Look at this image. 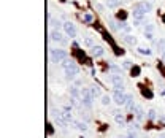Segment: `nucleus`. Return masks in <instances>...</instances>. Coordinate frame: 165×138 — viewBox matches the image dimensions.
Listing matches in <instances>:
<instances>
[{"instance_id":"nucleus-8","label":"nucleus","mask_w":165,"mask_h":138,"mask_svg":"<svg viewBox=\"0 0 165 138\" xmlns=\"http://www.w3.org/2000/svg\"><path fill=\"white\" fill-rule=\"evenodd\" d=\"M135 8L140 10V11H143V13H149L151 10H153V5H151L149 2H140V3L135 5Z\"/></svg>"},{"instance_id":"nucleus-1","label":"nucleus","mask_w":165,"mask_h":138,"mask_svg":"<svg viewBox=\"0 0 165 138\" xmlns=\"http://www.w3.org/2000/svg\"><path fill=\"white\" fill-rule=\"evenodd\" d=\"M49 56H51V64H59V62H64L65 59H68L67 51L56 49V48H49Z\"/></svg>"},{"instance_id":"nucleus-24","label":"nucleus","mask_w":165,"mask_h":138,"mask_svg":"<svg viewBox=\"0 0 165 138\" xmlns=\"http://www.w3.org/2000/svg\"><path fill=\"white\" fill-rule=\"evenodd\" d=\"M109 27H111L113 30H119V29H118V24H116L114 19H111V18H109Z\"/></svg>"},{"instance_id":"nucleus-23","label":"nucleus","mask_w":165,"mask_h":138,"mask_svg":"<svg viewBox=\"0 0 165 138\" xmlns=\"http://www.w3.org/2000/svg\"><path fill=\"white\" fill-rule=\"evenodd\" d=\"M84 45H86V46H89V48H92V46H94V40H92L91 37H87V38L84 40Z\"/></svg>"},{"instance_id":"nucleus-32","label":"nucleus","mask_w":165,"mask_h":138,"mask_svg":"<svg viewBox=\"0 0 165 138\" xmlns=\"http://www.w3.org/2000/svg\"><path fill=\"white\" fill-rule=\"evenodd\" d=\"M111 72H114V73H121V68L116 67V65H111Z\"/></svg>"},{"instance_id":"nucleus-2","label":"nucleus","mask_w":165,"mask_h":138,"mask_svg":"<svg viewBox=\"0 0 165 138\" xmlns=\"http://www.w3.org/2000/svg\"><path fill=\"white\" fill-rule=\"evenodd\" d=\"M81 102H82V105L84 106H92V100L95 99L94 95H92V92H91V89L89 87H84V89H81Z\"/></svg>"},{"instance_id":"nucleus-37","label":"nucleus","mask_w":165,"mask_h":138,"mask_svg":"<svg viewBox=\"0 0 165 138\" xmlns=\"http://www.w3.org/2000/svg\"><path fill=\"white\" fill-rule=\"evenodd\" d=\"M163 21H165V18H163Z\"/></svg>"},{"instance_id":"nucleus-31","label":"nucleus","mask_w":165,"mask_h":138,"mask_svg":"<svg viewBox=\"0 0 165 138\" xmlns=\"http://www.w3.org/2000/svg\"><path fill=\"white\" fill-rule=\"evenodd\" d=\"M95 8H97L100 13H103V10H105V6H103V5H100V3H95Z\"/></svg>"},{"instance_id":"nucleus-28","label":"nucleus","mask_w":165,"mask_h":138,"mask_svg":"<svg viewBox=\"0 0 165 138\" xmlns=\"http://www.w3.org/2000/svg\"><path fill=\"white\" fill-rule=\"evenodd\" d=\"M138 129H140L138 122H132V124H130V130H138Z\"/></svg>"},{"instance_id":"nucleus-19","label":"nucleus","mask_w":165,"mask_h":138,"mask_svg":"<svg viewBox=\"0 0 165 138\" xmlns=\"http://www.w3.org/2000/svg\"><path fill=\"white\" fill-rule=\"evenodd\" d=\"M138 52L141 56H151V49L149 48H138Z\"/></svg>"},{"instance_id":"nucleus-29","label":"nucleus","mask_w":165,"mask_h":138,"mask_svg":"<svg viewBox=\"0 0 165 138\" xmlns=\"http://www.w3.org/2000/svg\"><path fill=\"white\" fill-rule=\"evenodd\" d=\"M70 103H72L73 106H78V105H79V103H78V99H76V97H72V99H70Z\"/></svg>"},{"instance_id":"nucleus-3","label":"nucleus","mask_w":165,"mask_h":138,"mask_svg":"<svg viewBox=\"0 0 165 138\" xmlns=\"http://www.w3.org/2000/svg\"><path fill=\"white\" fill-rule=\"evenodd\" d=\"M64 70H65V78H67V79H73V78L79 73V67L73 62V64H72L70 67L64 68Z\"/></svg>"},{"instance_id":"nucleus-26","label":"nucleus","mask_w":165,"mask_h":138,"mask_svg":"<svg viewBox=\"0 0 165 138\" xmlns=\"http://www.w3.org/2000/svg\"><path fill=\"white\" fill-rule=\"evenodd\" d=\"M148 118L149 119H156V109H149V111H148Z\"/></svg>"},{"instance_id":"nucleus-7","label":"nucleus","mask_w":165,"mask_h":138,"mask_svg":"<svg viewBox=\"0 0 165 138\" xmlns=\"http://www.w3.org/2000/svg\"><path fill=\"white\" fill-rule=\"evenodd\" d=\"M132 18H133V24H135V25H140V22H141L143 18H144V13L140 11V10H136V8H133V11H132Z\"/></svg>"},{"instance_id":"nucleus-4","label":"nucleus","mask_w":165,"mask_h":138,"mask_svg":"<svg viewBox=\"0 0 165 138\" xmlns=\"http://www.w3.org/2000/svg\"><path fill=\"white\" fill-rule=\"evenodd\" d=\"M111 81H113L114 91L124 92V81H122V76H121V75H113V76H111Z\"/></svg>"},{"instance_id":"nucleus-36","label":"nucleus","mask_w":165,"mask_h":138,"mask_svg":"<svg viewBox=\"0 0 165 138\" xmlns=\"http://www.w3.org/2000/svg\"><path fill=\"white\" fill-rule=\"evenodd\" d=\"M162 60L165 62V52H162Z\"/></svg>"},{"instance_id":"nucleus-18","label":"nucleus","mask_w":165,"mask_h":138,"mask_svg":"<svg viewBox=\"0 0 165 138\" xmlns=\"http://www.w3.org/2000/svg\"><path fill=\"white\" fill-rule=\"evenodd\" d=\"M157 48H159L160 52H165V38H160L157 41Z\"/></svg>"},{"instance_id":"nucleus-30","label":"nucleus","mask_w":165,"mask_h":138,"mask_svg":"<svg viewBox=\"0 0 165 138\" xmlns=\"http://www.w3.org/2000/svg\"><path fill=\"white\" fill-rule=\"evenodd\" d=\"M126 138H136V133L133 132V130H130V132L126 135Z\"/></svg>"},{"instance_id":"nucleus-16","label":"nucleus","mask_w":165,"mask_h":138,"mask_svg":"<svg viewBox=\"0 0 165 138\" xmlns=\"http://www.w3.org/2000/svg\"><path fill=\"white\" fill-rule=\"evenodd\" d=\"M89 89H91V92H92V95H94V97H100V95H102V91H100V87H99L97 84L91 86Z\"/></svg>"},{"instance_id":"nucleus-6","label":"nucleus","mask_w":165,"mask_h":138,"mask_svg":"<svg viewBox=\"0 0 165 138\" xmlns=\"http://www.w3.org/2000/svg\"><path fill=\"white\" fill-rule=\"evenodd\" d=\"M64 30H65V33H67V37H70V38H75V37H76V27H75V24H72L70 21L64 22Z\"/></svg>"},{"instance_id":"nucleus-17","label":"nucleus","mask_w":165,"mask_h":138,"mask_svg":"<svg viewBox=\"0 0 165 138\" xmlns=\"http://www.w3.org/2000/svg\"><path fill=\"white\" fill-rule=\"evenodd\" d=\"M75 127H76L78 130H81V132H84V130L87 129V126H86L84 122H81V121H76V122H75Z\"/></svg>"},{"instance_id":"nucleus-14","label":"nucleus","mask_w":165,"mask_h":138,"mask_svg":"<svg viewBox=\"0 0 165 138\" xmlns=\"http://www.w3.org/2000/svg\"><path fill=\"white\" fill-rule=\"evenodd\" d=\"M124 41H126L127 45H130V46H135L136 45V38L133 35H130V33H129V35H124Z\"/></svg>"},{"instance_id":"nucleus-25","label":"nucleus","mask_w":165,"mask_h":138,"mask_svg":"<svg viewBox=\"0 0 165 138\" xmlns=\"http://www.w3.org/2000/svg\"><path fill=\"white\" fill-rule=\"evenodd\" d=\"M144 32H148V33H153V32H154V25H153V24H148L146 27H144Z\"/></svg>"},{"instance_id":"nucleus-5","label":"nucleus","mask_w":165,"mask_h":138,"mask_svg":"<svg viewBox=\"0 0 165 138\" xmlns=\"http://www.w3.org/2000/svg\"><path fill=\"white\" fill-rule=\"evenodd\" d=\"M113 100H114L116 105H126V102H127V94H124V92H121V91H114Z\"/></svg>"},{"instance_id":"nucleus-22","label":"nucleus","mask_w":165,"mask_h":138,"mask_svg":"<svg viewBox=\"0 0 165 138\" xmlns=\"http://www.w3.org/2000/svg\"><path fill=\"white\" fill-rule=\"evenodd\" d=\"M118 3H119V0H108V6H109V8H116Z\"/></svg>"},{"instance_id":"nucleus-15","label":"nucleus","mask_w":165,"mask_h":138,"mask_svg":"<svg viewBox=\"0 0 165 138\" xmlns=\"http://www.w3.org/2000/svg\"><path fill=\"white\" fill-rule=\"evenodd\" d=\"M113 114H114V119H116V122H118V124H121V126L126 124V119H124L122 114H119V111H113Z\"/></svg>"},{"instance_id":"nucleus-21","label":"nucleus","mask_w":165,"mask_h":138,"mask_svg":"<svg viewBox=\"0 0 165 138\" xmlns=\"http://www.w3.org/2000/svg\"><path fill=\"white\" fill-rule=\"evenodd\" d=\"M109 103H111V97H109V95H102V105H109Z\"/></svg>"},{"instance_id":"nucleus-13","label":"nucleus","mask_w":165,"mask_h":138,"mask_svg":"<svg viewBox=\"0 0 165 138\" xmlns=\"http://www.w3.org/2000/svg\"><path fill=\"white\" fill-rule=\"evenodd\" d=\"M133 113H135V116H136V119H138V121L143 119V108H141V105H135Z\"/></svg>"},{"instance_id":"nucleus-9","label":"nucleus","mask_w":165,"mask_h":138,"mask_svg":"<svg viewBox=\"0 0 165 138\" xmlns=\"http://www.w3.org/2000/svg\"><path fill=\"white\" fill-rule=\"evenodd\" d=\"M49 40L54 41V43H60V41H64V38H62V33L59 30H51L49 32Z\"/></svg>"},{"instance_id":"nucleus-20","label":"nucleus","mask_w":165,"mask_h":138,"mask_svg":"<svg viewBox=\"0 0 165 138\" xmlns=\"http://www.w3.org/2000/svg\"><path fill=\"white\" fill-rule=\"evenodd\" d=\"M70 94H72V97H76V99H79L81 91H78V87H72V89H70Z\"/></svg>"},{"instance_id":"nucleus-34","label":"nucleus","mask_w":165,"mask_h":138,"mask_svg":"<svg viewBox=\"0 0 165 138\" xmlns=\"http://www.w3.org/2000/svg\"><path fill=\"white\" fill-rule=\"evenodd\" d=\"M144 38H148V40H153V38H154V35H153V33H148V32H144Z\"/></svg>"},{"instance_id":"nucleus-33","label":"nucleus","mask_w":165,"mask_h":138,"mask_svg":"<svg viewBox=\"0 0 165 138\" xmlns=\"http://www.w3.org/2000/svg\"><path fill=\"white\" fill-rule=\"evenodd\" d=\"M82 19H84L86 22H91V21H92V15H84V18H82Z\"/></svg>"},{"instance_id":"nucleus-35","label":"nucleus","mask_w":165,"mask_h":138,"mask_svg":"<svg viewBox=\"0 0 165 138\" xmlns=\"http://www.w3.org/2000/svg\"><path fill=\"white\" fill-rule=\"evenodd\" d=\"M130 65H132V64H130V60H124V67H126V68H130Z\"/></svg>"},{"instance_id":"nucleus-27","label":"nucleus","mask_w":165,"mask_h":138,"mask_svg":"<svg viewBox=\"0 0 165 138\" xmlns=\"http://www.w3.org/2000/svg\"><path fill=\"white\" fill-rule=\"evenodd\" d=\"M73 64V60H70V59H65L64 60V64H62V67H64V68H67V67H70Z\"/></svg>"},{"instance_id":"nucleus-12","label":"nucleus","mask_w":165,"mask_h":138,"mask_svg":"<svg viewBox=\"0 0 165 138\" xmlns=\"http://www.w3.org/2000/svg\"><path fill=\"white\" fill-rule=\"evenodd\" d=\"M126 108H127V109H132V111H133V108H135V103H133V95L127 94V102H126Z\"/></svg>"},{"instance_id":"nucleus-10","label":"nucleus","mask_w":165,"mask_h":138,"mask_svg":"<svg viewBox=\"0 0 165 138\" xmlns=\"http://www.w3.org/2000/svg\"><path fill=\"white\" fill-rule=\"evenodd\" d=\"M49 27L52 30H59L60 27H64V24L60 22V19H57V18H51L49 19Z\"/></svg>"},{"instance_id":"nucleus-11","label":"nucleus","mask_w":165,"mask_h":138,"mask_svg":"<svg viewBox=\"0 0 165 138\" xmlns=\"http://www.w3.org/2000/svg\"><path fill=\"white\" fill-rule=\"evenodd\" d=\"M91 54L94 57H100V56H103V48L100 46V45H94L92 48H91Z\"/></svg>"}]
</instances>
